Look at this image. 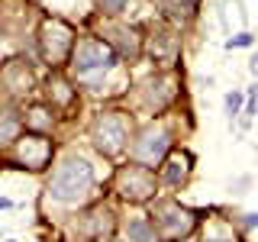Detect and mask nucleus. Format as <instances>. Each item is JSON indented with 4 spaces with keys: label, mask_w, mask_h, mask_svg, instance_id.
I'll use <instances>...</instances> for the list:
<instances>
[{
    "label": "nucleus",
    "mask_w": 258,
    "mask_h": 242,
    "mask_svg": "<svg viewBox=\"0 0 258 242\" xmlns=\"http://www.w3.org/2000/svg\"><path fill=\"white\" fill-rule=\"evenodd\" d=\"M39 48H42V58L48 65H61L75 48V32L61 20H45L39 29Z\"/></svg>",
    "instance_id": "20e7f679"
},
{
    "label": "nucleus",
    "mask_w": 258,
    "mask_h": 242,
    "mask_svg": "<svg viewBox=\"0 0 258 242\" xmlns=\"http://www.w3.org/2000/svg\"><path fill=\"white\" fill-rule=\"evenodd\" d=\"M91 136H94V145L103 152V155H119V152L129 145V123H126V116L119 110H107V113H100V116L94 119Z\"/></svg>",
    "instance_id": "7ed1b4c3"
},
{
    "label": "nucleus",
    "mask_w": 258,
    "mask_h": 242,
    "mask_svg": "<svg viewBox=\"0 0 258 242\" xmlns=\"http://www.w3.org/2000/svg\"><path fill=\"white\" fill-rule=\"evenodd\" d=\"M248 68H252V75H258V55H255L252 62H248Z\"/></svg>",
    "instance_id": "4be33fe9"
},
{
    "label": "nucleus",
    "mask_w": 258,
    "mask_h": 242,
    "mask_svg": "<svg viewBox=\"0 0 258 242\" xmlns=\"http://www.w3.org/2000/svg\"><path fill=\"white\" fill-rule=\"evenodd\" d=\"M116 191L123 194L126 200H133V204L149 200L152 194H155V174L145 165H126V168H119V174H116Z\"/></svg>",
    "instance_id": "423d86ee"
},
{
    "label": "nucleus",
    "mask_w": 258,
    "mask_h": 242,
    "mask_svg": "<svg viewBox=\"0 0 258 242\" xmlns=\"http://www.w3.org/2000/svg\"><path fill=\"white\" fill-rule=\"evenodd\" d=\"M13 207V200H7V197H0V210H10Z\"/></svg>",
    "instance_id": "412c9836"
},
{
    "label": "nucleus",
    "mask_w": 258,
    "mask_h": 242,
    "mask_svg": "<svg viewBox=\"0 0 258 242\" xmlns=\"http://www.w3.org/2000/svg\"><path fill=\"white\" fill-rule=\"evenodd\" d=\"M16 165L29 168V171H42V168L52 161V139H45V136L39 133H26L16 139Z\"/></svg>",
    "instance_id": "6e6552de"
},
{
    "label": "nucleus",
    "mask_w": 258,
    "mask_h": 242,
    "mask_svg": "<svg viewBox=\"0 0 258 242\" xmlns=\"http://www.w3.org/2000/svg\"><path fill=\"white\" fill-rule=\"evenodd\" d=\"M152 216H155L152 223L158 226V236H165V239H181V236H187V232L194 229V213L187 207L174 204V200L158 204Z\"/></svg>",
    "instance_id": "0eeeda50"
},
{
    "label": "nucleus",
    "mask_w": 258,
    "mask_h": 242,
    "mask_svg": "<svg viewBox=\"0 0 258 242\" xmlns=\"http://www.w3.org/2000/svg\"><path fill=\"white\" fill-rule=\"evenodd\" d=\"M116 65V52L103 39H78L71 48V71L78 78H87L94 71H107Z\"/></svg>",
    "instance_id": "f03ea898"
},
{
    "label": "nucleus",
    "mask_w": 258,
    "mask_h": 242,
    "mask_svg": "<svg viewBox=\"0 0 258 242\" xmlns=\"http://www.w3.org/2000/svg\"><path fill=\"white\" fill-rule=\"evenodd\" d=\"M4 81H7V87H10L13 94H20V91H29L32 75L26 71V65H10V68L4 71Z\"/></svg>",
    "instance_id": "9b49d317"
},
{
    "label": "nucleus",
    "mask_w": 258,
    "mask_h": 242,
    "mask_svg": "<svg viewBox=\"0 0 258 242\" xmlns=\"http://www.w3.org/2000/svg\"><path fill=\"white\" fill-rule=\"evenodd\" d=\"M129 4V0H97V7H100L103 13H110V16H116V13H123V7Z\"/></svg>",
    "instance_id": "dca6fc26"
},
{
    "label": "nucleus",
    "mask_w": 258,
    "mask_h": 242,
    "mask_svg": "<svg viewBox=\"0 0 258 242\" xmlns=\"http://www.w3.org/2000/svg\"><path fill=\"white\" fill-rule=\"evenodd\" d=\"M91 191H94V168L87 158H64L48 181V197L58 204H84Z\"/></svg>",
    "instance_id": "f257e3e1"
},
{
    "label": "nucleus",
    "mask_w": 258,
    "mask_h": 242,
    "mask_svg": "<svg viewBox=\"0 0 258 242\" xmlns=\"http://www.w3.org/2000/svg\"><path fill=\"white\" fill-rule=\"evenodd\" d=\"M48 87H55V97H58V103H71V97H75V94L68 91V84H61V81H52Z\"/></svg>",
    "instance_id": "a211bd4d"
},
{
    "label": "nucleus",
    "mask_w": 258,
    "mask_h": 242,
    "mask_svg": "<svg viewBox=\"0 0 258 242\" xmlns=\"http://www.w3.org/2000/svg\"><path fill=\"white\" fill-rule=\"evenodd\" d=\"M204 242H236L232 236H216V239H204Z\"/></svg>",
    "instance_id": "aec40b11"
},
{
    "label": "nucleus",
    "mask_w": 258,
    "mask_h": 242,
    "mask_svg": "<svg viewBox=\"0 0 258 242\" xmlns=\"http://www.w3.org/2000/svg\"><path fill=\"white\" fill-rule=\"evenodd\" d=\"M13 139H20V116L16 113H4L0 116V145H7Z\"/></svg>",
    "instance_id": "ddd939ff"
},
{
    "label": "nucleus",
    "mask_w": 258,
    "mask_h": 242,
    "mask_svg": "<svg viewBox=\"0 0 258 242\" xmlns=\"http://www.w3.org/2000/svg\"><path fill=\"white\" fill-rule=\"evenodd\" d=\"M168 149H171V133H168L165 126H149V129H142L139 139L133 142V158H136V165L152 168L168 155Z\"/></svg>",
    "instance_id": "39448f33"
},
{
    "label": "nucleus",
    "mask_w": 258,
    "mask_h": 242,
    "mask_svg": "<svg viewBox=\"0 0 258 242\" xmlns=\"http://www.w3.org/2000/svg\"><path fill=\"white\" fill-rule=\"evenodd\" d=\"M245 226H258V213H245Z\"/></svg>",
    "instance_id": "6ab92c4d"
},
{
    "label": "nucleus",
    "mask_w": 258,
    "mask_h": 242,
    "mask_svg": "<svg viewBox=\"0 0 258 242\" xmlns=\"http://www.w3.org/2000/svg\"><path fill=\"white\" fill-rule=\"evenodd\" d=\"M126 239L129 242H158V226L149 220V216H136V220L126 223Z\"/></svg>",
    "instance_id": "9d476101"
},
{
    "label": "nucleus",
    "mask_w": 258,
    "mask_h": 242,
    "mask_svg": "<svg viewBox=\"0 0 258 242\" xmlns=\"http://www.w3.org/2000/svg\"><path fill=\"white\" fill-rule=\"evenodd\" d=\"M226 113H229V116H239L242 113V91L226 94Z\"/></svg>",
    "instance_id": "2eb2a0df"
},
{
    "label": "nucleus",
    "mask_w": 258,
    "mask_h": 242,
    "mask_svg": "<svg viewBox=\"0 0 258 242\" xmlns=\"http://www.w3.org/2000/svg\"><path fill=\"white\" fill-rule=\"evenodd\" d=\"M252 42H255V36H248V32H239V36L226 39V48H245V45H252Z\"/></svg>",
    "instance_id": "f3484780"
},
{
    "label": "nucleus",
    "mask_w": 258,
    "mask_h": 242,
    "mask_svg": "<svg viewBox=\"0 0 258 242\" xmlns=\"http://www.w3.org/2000/svg\"><path fill=\"white\" fill-rule=\"evenodd\" d=\"M23 123H26V129H29V133H39V136H45V129H52V113H48L45 107H32V110H26Z\"/></svg>",
    "instance_id": "f8f14e48"
},
{
    "label": "nucleus",
    "mask_w": 258,
    "mask_h": 242,
    "mask_svg": "<svg viewBox=\"0 0 258 242\" xmlns=\"http://www.w3.org/2000/svg\"><path fill=\"white\" fill-rule=\"evenodd\" d=\"M194 4H197V0H168L165 10H168V16H174V20H187L194 13Z\"/></svg>",
    "instance_id": "4468645a"
},
{
    "label": "nucleus",
    "mask_w": 258,
    "mask_h": 242,
    "mask_svg": "<svg viewBox=\"0 0 258 242\" xmlns=\"http://www.w3.org/2000/svg\"><path fill=\"white\" fill-rule=\"evenodd\" d=\"M190 155L187 152H174L171 158L161 165V177H165V184H171V188H181L184 181H187V174H190Z\"/></svg>",
    "instance_id": "1a4fd4ad"
}]
</instances>
